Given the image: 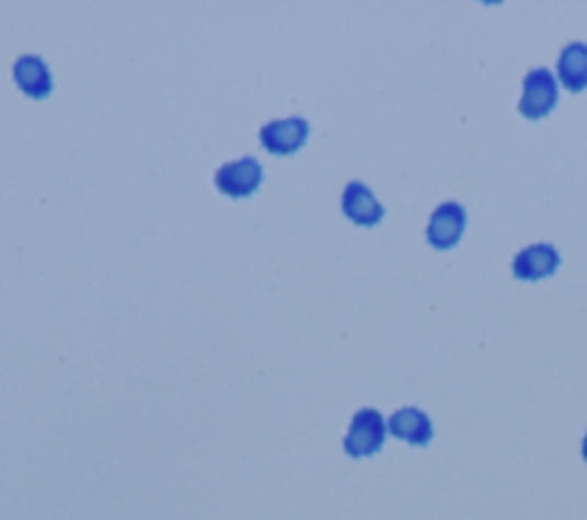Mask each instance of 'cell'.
Segmentation results:
<instances>
[{"label": "cell", "mask_w": 587, "mask_h": 520, "mask_svg": "<svg viewBox=\"0 0 587 520\" xmlns=\"http://www.w3.org/2000/svg\"><path fill=\"white\" fill-rule=\"evenodd\" d=\"M388 425L383 415L377 408H360L354 413L349 431L342 440L345 444V452L352 459H362V457H372L381 452L383 442H385Z\"/></svg>", "instance_id": "1"}, {"label": "cell", "mask_w": 587, "mask_h": 520, "mask_svg": "<svg viewBox=\"0 0 587 520\" xmlns=\"http://www.w3.org/2000/svg\"><path fill=\"white\" fill-rule=\"evenodd\" d=\"M557 106V81L553 71L546 67H534L523 77V94L519 99V113L530 119L540 122Z\"/></svg>", "instance_id": "2"}, {"label": "cell", "mask_w": 587, "mask_h": 520, "mask_svg": "<svg viewBox=\"0 0 587 520\" xmlns=\"http://www.w3.org/2000/svg\"><path fill=\"white\" fill-rule=\"evenodd\" d=\"M262 182H264V167L255 157L228 161L220 165L214 175L216 188L228 197H234V200L255 195Z\"/></svg>", "instance_id": "3"}, {"label": "cell", "mask_w": 587, "mask_h": 520, "mask_svg": "<svg viewBox=\"0 0 587 520\" xmlns=\"http://www.w3.org/2000/svg\"><path fill=\"white\" fill-rule=\"evenodd\" d=\"M310 136V122L306 117L291 115L287 119L266 122L260 129V145L268 154L291 157L297 154Z\"/></svg>", "instance_id": "4"}, {"label": "cell", "mask_w": 587, "mask_h": 520, "mask_svg": "<svg viewBox=\"0 0 587 520\" xmlns=\"http://www.w3.org/2000/svg\"><path fill=\"white\" fill-rule=\"evenodd\" d=\"M469 213L459 203H444L434 209L427 222V243L434 251H452L467 230Z\"/></svg>", "instance_id": "5"}, {"label": "cell", "mask_w": 587, "mask_h": 520, "mask_svg": "<svg viewBox=\"0 0 587 520\" xmlns=\"http://www.w3.org/2000/svg\"><path fill=\"white\" fill-rule=\"evenodd\" d=\"M562 257L553 243H532L511 259V276L523 282H540L555 276Z\"/></svg>", "instance_id": "6"}, {"label": "cell", "mask_w": 587, "mask_h": 520, "mask_svg": "<svg viewBox=\"0 0 587 520\" xmlns=\"http://www.w3.org/2000/svg\"><path fill=\"white\" fill-rule=\"evenodd\" d=\"M342 213L358 228H375L383 220L385 209L370 186H365L362 182H349L342 190Z\"/></svg>", "instance_id": "7"}, {"label": "cell", "mask_w": 587, "mask_h": 520, "mask_svg": "<svg viewBox=\"0 0 587 520\" xmlns=\"http://www.w3.org/2000/svg\"><path fill=\"white\" fill-rule=\"evenodd\" d=\"M388 431L395 438L413 444V448H427L434 438V425L425 411L415 406L398 408L388 419Z\"/></svg>", "instance_id": "8"}, {"label": "cell", "mask_w": 587, "mask_h": 520, "mask_svg": "<svg viewBox=\"0 0 587 520\" xmlns=\"http://www.w3.org/2000/svg\"><path fill=\"white\" fill-rule=\"evenodd\" d=\"M12 77L19 90L31 99H46L54 92L51 69L39 56H21L12 67Z\"/></svg>", "instance_id": "9"}, {"label": "cell", "mask_w": 587, "mask_h": 520, "mask_svg": "<svg viewBox=\"0 0 587 520\" xmlns=\"http://www.w3.org/2000/svg\"><path fill=\"white\" fill-rule=\"evenodd\" d=\"M557 79L572 94L587 88V44L572 42L557 58Z\"/></svg>", "instance_id": "10"}, {"label": "cell", "mask_w": 587, "mask_h": 520, "mask_svg": "<svg viewBox=\"0 0 587 520\" xmlns=\"http://www.w3.org/2000/svg\"><path fill=\"white\" fill-rule=\"evenodd\" d=\"M580 457H583V461L587 463V431H585V436H583V442H580Z\"/></svg>", "instance_id": "11"}]
</instances>
